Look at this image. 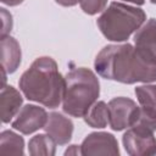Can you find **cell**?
<instances>
[{
	"instance_id": "6da1fadb",
	"label": "cell",
	"mask_w": 156,
	"mask_h": 156,
	"mask_svg": "<svg viewBox=\"0 0 156 156\" xmlns=\"http://www.w3.org/2000/svg\"><path fill=\"white\" fill-rule=\"evenodd\" d=\"M96 73L123 84L156 82V66L146 63L132 44H110L100 50L94 61Z\"/></svg>"
},
{
	"instance_id": "7a4b0ae2",
	"label": "cell",
	"mask_w": 156,
	"mask_h": 156,
	"mask_svg": "<svg viewBox=\"0 0 156 156\" xmlns=\"http://www.w3.org/2000/svg\"><path fill=\"white\" fill-rule=\"evenodd\" d=\"M18 85L29 101L56 108L62 102L65 77L58 72L57 63L52 57L40 56L22 73Z\"/></svg>"
},
{
	"instance_id": "3957f363",
	"label": "cell",
	"mask_w": 156,
	"mask_h": 156,
	"mask_svg": "<svg viewBox=\"0 0 156 156\" xmlns=\"http://www.w3.org/2000/svg\"><path fill=\"white\" fill-rule=\"evenodd\" d=\"M99 95L100 83L96 74L85 67L72 68L65 76L62 110L68 116L82 118Z\"/></svg>"
},
{
	"instance_id": "277c9868",
	"label": "cell",
	"mask_w": 156,
	"mask_h": 156,
	"mask_svg": "<svg viewBox=\"0 0 156 156\" xmlns=\"http://www.w3.org/2000/svg\"><path fill=\"white\" fill-rule=\"evenodd\" d=\"M146 21L143 9L113 1L96 20V26L110 41H126Z\"/></svg>"
},
{
	"instance_id": "5b68a950",
	"label": "cell",
	"mask_w": 156,
	"mask_h": 156,
	"mask_svg": "<svg viewBox=\"0 0 156 156\" xmlns=\"http://www.w3.org/2000/svg\"><path fill=\"white\" fill-rule=\"evenodd\" d=\"M108 124L115 132H121L133 127L140 116V107L129 98L117 96L110 100Z\"/></svg>"
},
{
	"instance_id": "8992f818",
	"label": "cell",
	"mask_w": 156,
	"mask_h": 156,
	"mask_svg": "<svg viewBox=\"0 0 156 156\" xmlns=\"http://www.w3.org/2000/svg\"><path fill=\"white\" fill-rule=\"evenodd\" d=\"M124 150L130 156L156 155V138L154 130L143 124H134L122 136Z\"/></svg>"
},
{
	"instance_id": "52a82bcc",
	"label": "cell",
	"mask_w": 156,
	"mask_h": 156,
	"mask_svg": "<svg viewBox=\"0 0 156 156\" xmlns=\"http://www.w3.org/2000/svg\"><path fill=\"white\" fill-rule=\"evenodd\" d=\"M48 117L49 115L43 107L28 104L18 111L16 118L11 123V127L24 135H29L44 128L48 122Z\"/></svg>"
},
{
	"instance_id": "ba28073f",
	"label": "cell",
	"mask_w": 156,
	"mask_h": 156,
	"mask_svg": "<svg viewBox=\"0 0 156 156\" xmlns=\"http://www.w3.org/2000/svg\"><path fill=\"white\" fill-rule=\"evenodd\" d=\"M133 40L138 55L146 63L156 66V20H147L134 33Z\"/></svg>"
},
{
	"instance_id": "9c48e42d",
	"label": "cell",
	"mask_w": 156,
	"mask_h": 156,
	"mask_svg": "<svg viewBox=\"0 0 156 156\" xmlns=\"http://www.w3.org/2000/svg\"><path fill=\"white\" fill-rule=\"evenodd\" d=\"M135 96L139 101L140 116L136 123L156 130V84L139 85L134 89ZM135 123V124H136Z\"/></svg>"
},
{
	"instance_id": "30bf717a",
	"label": "cell",
	"mask_w": 156,
	"mask_h": 156,
	"mask_svg": "<svg viewBox=\"0 0 156 156\" xmlns=\"http://www.w3.org/2000/svg\"><path fill=\"white\" fill-rule=\"evenodd\" d=\"M82 155H119L117 139L106 132H94L88 134L80 144Z\"/></svg>"
},
{
	"instance_id": "8fae6325",
	"label": "cell",
	"mask_w": 156,
	"mask_h": 156,
	"mask_svg": "<svg viewBox=\"0 0 156 156\" xmlns=\"http://www.w3.org/2000/svg\"><path fill=\"white\" fill-rule=\"evenodd\" d=\"M73 122L61 112H50L48 122L43 128L57 145H66L71 141L73 134Z\"/></svg>"
},
{
	"instance_id": "7c38bea8",
	"label": "cell",
	"mask_w": 156,
	"mask_h": 156,
	"mask_svg": "<svg viewBox=\"0 0 156 156\" xmlns=\"http://www.w3.org/2000/svg\"><path fill=\"white\" fill-rule=\"evenodd\" d=\"M0 50H1V68H4L9 74L15 73L21 65L22 52L18 41L9 35L0 38Z\"/></svg>"
},
{
	"instance_id": "4fadbf2b",
	"label": "cell",
	"mask_w": 156,
	"mask_h": 156,
	"mask_svg": "<svg viewBox=\"0 0 156 156\" xmlns=\"http://www.w3.org/2000/svg\"><path fill=\"white\" fill-rule=\"evenodd\" d=\"M23 104V98L17 89L12 85H5L1 88L0 94V107H1V121L2 123H9L18 111Z\"/></svg>"
},
{
	"instance_id": "5bb4252c",
	"label": "cell",
	"mask_w": 156,
	"mask_h": 156,
	"mask_svg": "<svg viewBox=\"0 0 156 156\" xmlns=\"http://www.w3.org/2000/svg\"><path fill=\"white\" fill-rule=\"evenodd\" d=\"M83 118L91 128H105L108 124V105L105 101H95Z\"/></svg>"
},
{
	"instance_id": "9a60e30c",
	"label": "cell",
	"mask_w": 156,
	"mask_h": 156,
	"mask_svg": "<svg viewBox=\"0 0 156 156\" xmlns=\"http://www.w3.org/2000/svg\"><path fill=\"white\" fill-rule=\"evenodd\" d=\"M56 141L48 134H37L28 143V152L33 156H54L56 154Z\"/></svg>"
},
{
	"instance_id": "2e32d148",
	"label": "cell",
	"mask_w": 156,
	"mask_h": 156,
	"mask_svg": "<svg viewBox=\"0 0 156 156\" xmlns=\"http://www.w3.org/2000/svg\"><path fill=\"white\" fill-rule=\"evenodd\" d=\"M0 154L2 155H23L24 140L12 130H4L0 134Z\"/></svg>"
},
{
	"instance_id": "e0dca14e",
	"label": "cell",
	"mask_w": 156,
	"mask_h": 156,
	"mask_svg": "<svg viewBox=\"0 0 156 156\" xmlns=\"http://www.w3.org/2000/svg\"><path fill=\"white\" fill-rule=\"evenodd\" d=\"M79 5L84 13L94 16L106 9L107 0H79Z\"/></svg>"
},
{
	"instance_id": "ac0fdd59",
	"label": "cell",
	"mask_w": 156,
	"mask_h": 156,
	"mask_svg": "<svg viewBox=\"0 0 156 156\" xmlns=\"http://www.w3.org/2000/svg\"><path fill=\"white\" fill-rule=\"evenodd\" d=\"M1 18H2V28H1V37L9 35V33L12 29V15L4 7L0 9Z\"/></svg>"
},
{
	"instance_id": "d6986e66",
	"label": "cell",
	"mask_w": 156,
	"mask_h": 156,
	"mask_svg": "<svg viewBox=\"0 0 156 156\" xmlns=\"http://www.w3.org/2000/svg\"><path fill=\"white\" fill-rule=\"evenodd\" d=\"M67 155H82L80 145H69L65 151V156Z\"/></svg>"
},
{
	"instance_id": "ffe728a7",
	"label": "cell",
	"mask_w": 156,
	"mask_h": 156,
	"mask_svg": "<svg viewBox=\"0 0 156 156\" xmlns=\"http://www.w3.org/2000/svg\"><path fill=\"white\" fill-rule=\"evenodd\" d=\"M55 2L65 7H72V6H76L79 2V0H55Z\"/></svg>"
},
{
	"instance_id": "44dd1931",
	"label": "cell",
	"mask_w": 156,
	"mask_h": 156,
	"mask_svg": "<svg viewBox=\"0 0 156 156\" xmlns=\"http://www.w3.org/2000/svg\"><path fill=\"white\" fill-rule=\"evenodd\" d=\"M2 4L7 5V6H17L20 4H22L24 0H0Z\"/></svg>"
},
{
	"instance_id": "7402d4cb",
	"label": "cell",
	"mask_w": 156,
	"mask_h": 156,
	"mask_svg": "<svg viewBox=\"0 0 156 156\" xmlns=\"http://www.w3.org/2000/svg\"><path fill=\"white\" fill-rule=\"evenodd\" d=\"M122 1L132 2V4H134V5H138V6H140V5H144V4H145V0H122Z\"/></svg>"
},
{
	"instance_id": "603a6c76",
	"label": "cell",
	"mask_w": 156,
	"mask_h": 156,
	"mask_svg": "<svg viewBox=\"0 0 156 156\" xmlns=\"http://www.w3.org/2000/svg\"><path fill=\"white\" fill-rule=\"evenodd\" d=\"M151 1V4H154V5H156V0H150Z\"/></svg>"
}]
</instances>
